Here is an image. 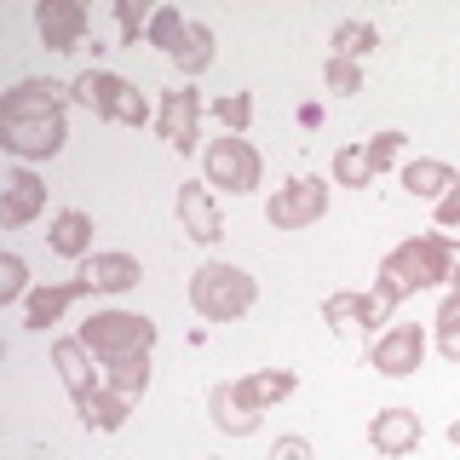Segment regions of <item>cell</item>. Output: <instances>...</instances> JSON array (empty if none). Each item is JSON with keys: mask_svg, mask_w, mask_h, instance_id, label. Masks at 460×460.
I'll use <instances>...</instances> for the list:
<instances>
[{"mask_svg": "<svg viewBox=\"0 0 460 460\" xmlns=\"http://www.w3.org/2000/svg\"><path fill=\"white\" fill-rule=\"evenodd\" d=\"M455 277H460L455 236H443V230H420V236L397 242V248L380 259V282H374V294H380L385 305H402L409 294L438 288V282H455Z\"/></svg>", "mask_w": 460, "mask_h": 460, "instance_id": "1", "label": "cell"}, {"mask_svg": "<svg viewBox=\"0 0 460 460\" xmlns=\"http://www.w3.org/2000/svg\"><path fill=\"white\" fill-rule=\"evenodd\" d=\"M259 299V282L248 265H230V259H208V265L190 277V305L208 316V323H236L248 316Z\"/></svg>", "mask_w": 460, "mask_h": 460, "instance_id": "2", "label": "cell"}, {"mask_svg": "<svg viewBox=\"0 0 460 460\" xmlns=\"http://www.w3.org/2000/svg\"><path fill=\"white\" fill-rule=\"evenodd\" d=\"M75 340L98 357V363H121V357H138V351L155 345V323L144 311H93Z\"/></svg>", "mask_w": 460, "mask_h": 460, "instance_id": "3", "label": "cell"}, {"mask_svg": "<svg viewBox=\"0 0 460 460\" xmlns=\"http://www.w3.org/2000/svg\"><path fill=\"white\" fill-rule=\"evenodd\" d=\"M201 172H208L213 190H230V196H248L259 190V179H265V162H259V150L248 138H213L208 155H201Z\"/></svg>", "mask_w": 460, "mask_h": 460, "instance_id": "4", "label": "cell"}, {"mask_svg": "<svg viewBox=\"0 0 460 460\" xmlns=\"http://www.w3.org/2000/svg\"><path fill=\"white\" fill-rule=\"evenodd\" d=\"M420 363H426V328L420 323H392L368 345V368L385 374V380H409Z\"/></svg>", "mask_w": 460, "mask_h": 460, "instance_id": "5", "label": "cell"}, {"mask_svg": "<svg viewBox=\"0 0 460 460\" xmlns=\"http://www.w3.org/2000/svg\"><path fill=\"white\" fill-rule=\"evenodd\" d=\"M201 115H208V104H201V93L184 81V86H172V93H162V104H155V133L179 155H190L196 138H201Z\"/></svg>", "mask_w": 460, "mask_h": 460, "instance_id": "6", "label": "cell"}, {"mask_svg": "<svg viewBox=\"0 0 460 460\" xmlns=\"http://www.w3.org/2000/svg\"><path fill=\"white\" fill-rule=\"evenodd\" d=\"M328 213V184L323 179H311V172H299V179H288L277 196H270V208H265V219L277 225V230H305L316 225Z\"/></svg>", "mask_w": 460, "mask_h": 460, "instance_id": "7", "label": "cell"}, {"mask_svg": "<svg viewBox=\"0 0 460 460\" xmlns=\"http://www.w3.org/2000/svg\"><path fill=\"white\" fill-rule=\"evenodd\" d=\"M64 138H69L64 115H47V121H0V144H6L23 167L29 162H52V155L64 150Z\"/></svg>", "mask_w": 460, "mask_h": 460, "instance_id": "8", "label": "cell"}, {"mask_svg": "<svg viewBox=\"0 0 460 460\" xmlns=\"http://www.w3.org/2000/svg\"><path fill=\"white\" fill-rule=\"evenodd\" d=\"M35 29H40V47L47 52H81L86 47V6L81 0H40Z\"/></svg>", "mask_w": 460, "mask_h": 460, "instance_id": "9", "label": "cell"}, {"mask_svg": "<svg viewBox=\"0 0 460 460\" xmlns=\"http://www.w3.org/2000/svg\"><path fill=\"white\" fill-rule=\"evenodd\" d=\"M64 104H69V86L29 75L0 98V121H47V115H64Z\"/></svg>", "mask_w": 460, "mask_h": 460, "instance_id": "10", "label": "cell"}, {"mask_svg": "<svg viewBox=\"0 0 460 460\" xmlns=\"http://www.w3.org/2000/svg\"><path fill=\"white\" fill-rule=\"evenodd\" d=\"M179 225H184V236L201 242V248H213V242L225 236V219H219V201H213L208 190V179H184L179 184Z\"/></svg>", "mask_w": 460, "mask_h": 460, "instance_id": "11", "label": "cell"}, {"mask_svg": "<svg viewBox=\"0 0 460 460\" xmlns=\"http://www.w3.org/2000/svg\"><path fill=\"white\" fill-rule=\"evenodd\" d=\"M40 213H47V184H40L29 167H12L6 184H0V225L23 230L29 219H40Z\"/></svg>", "mask_w": 460, "mask_h": 460, "instance_id": "12", "label": "cell"}, {"mask_svg": "<svg viewBox=\"0 0 460 460\" xmlns=\"http://www.w3.org/2000/svg\"><path fill=\"white\" fill-rule=\"evenodd\" d=\"M368 443H374V455H385V460L414 455V449H420V414L402 409V402L380 409V414L368 420Z\"/></svg>", "mask_w": 460, "mask_h": 460, "instance_id": "13", "label": "cell"}, {"mask_svg": "<svg viewBox=\"0 0 460 460\" xmlns=\"http://www.w3.org/2000/svg\"><path fill=\"white\" fill-rule=\"evenodd\" d=\"M81 282L93 294H127V288L144 282V265L133 253H93V259H81Z\"/></svg>", "mask_w": 460, "mask_h": 460, "instance_id": "14", "label": "cell"}, {"mask_svg": "<svg viewBox=\"0 0 460 460\" xmlns=\"http://www.w3.org/2000/svg\"><path fill=\"white\" fill-rule=\"evenodd\" d=\"M81 294H93V288H86L81 277H75V282H47V288H35V294L23 299V328L47 334V328H52V323H58V316H64L69 305H75Z\"/></svg>", "mask_w": 460, "mask_h": 460, "instance_id": "15", "label": "cell"}, {"mask_svg": "<svg viewBox=\"0 0 460 460\" xmlns=\"http://www.w3.org/2000/svg\"><path fill=\"white\" fill-rule=\"evenodd\" d=\"M392 311L397 305H385L380 294H328L323 299V323H334V328H380V323H392Z\"/></svg>", "mask_w": 460, "mask_h": 460, "instance_id": "16", "label": "cell"}, {"mask_svg": "<svg viewBox=\"0 0 460 460\" xmlns=\"http://www.w3.org/2000/svg\"><path fill=\"white\" fill-rule=\"evenodd\" d=\"M47 248H52L58 259H93V213H81V208L52 213V225H47Z\"/></svg>", "mask_w": 460, "mask_h": 460, "instance_id": "17", "label": "cell"}, {"mask_svg": "<svg viewBox=\"0 0 460 460\" xmlns=\"http://www.w3.org/2000/svg\"><path fill=\"white\" fill-rule=\"evenodd\" d=\"M208 414H213V426L225 431V438H253L259 431V409H248V402H242V392H236V380H219L208 392Z\"/></svg>", "mask_w": 460, "mask_h": 460, "instance_id": "18", "label": "cell"}, {"mask_svg": "<svg viewBox=\"0 0 460 460\" xmlns=\"http://www.w3.org/2000/svg\"><path fill=\"white\" fill-rule=\"evenodd\" d=\"M93 363H98V357L86 351L81 340H58V345H52V368L64 374V385H69V397H75V402H81V397H93L98 385H104V380L93 374Z\"/></svg>", "mask_w": 460, "mask_h": 460, "instance_id": "19", "label": "cell"}, {"mask_svg": "<svg viewBox=\"0 0 460 460\" xmlns=\"http://www.w3.org/2000/svg\"><path fill=\"white\" fill-rule=\"evenodd\" d=\"M460 184V172L449 162H431V155H414V162H402V190L420 196V201H443Z\"/></svg>", "mask_w": 460, "mask_h": 460, "instance_id": "20", "label": "cell"}, {"mask_svg": "<svg viewBox=\"0 0 460 460\" xmlns=\"http://www.w3.org/2000/svg\"><path fill=\"white\" fill-rule=\"evenodd\" d=\"M294 368H259V374H242L236 380V392H242V402H248V409H259L265 414L270 402H282V397H294Z\"/></svg>", "mask_w": 460, "mask_h": 460, "instance_id": "21", "label": "cell"}, {"mask_svg": "<svg viewBox=\"0 0 460 460\" xmlns=\"http://www.w3.org/2000/svg\"><path fill=\"white\" fill-rule=\"evenodd\" d=\"M115 93H121V75H110V69H81V75L69 81V98H75L81 110H93L98 121H110Z\"/></svg>", "mask_w": 460, "mask_h": 460, "instance_id": "22", "label": "cell"}, {"mask_svg": "<svg viewBox=\"0 0 460 460\" xmlns=\"http://www.w3.org/2000/svg\"><path fill=\"white\" fill-rule=\"evenodd\" d=\"M127 409H133V397L110 392V385H98L93 397H81V402H75V414H81V426H86V431H121V426H127Z\"/></svg>", "mask_w": 460, "mask_h": 460, "instance_id": "23", "label": "cell"}, {"mask_svg": "<svg viewBox=\"0 0 460 460\" xmlns=\"http://www.w3.org/2000/svg\"><path fill=\"white\" fill-rule=\"evenodd\" d=\"M172 64L184 69V81H196V75H208V69H213V29L201 23V18L184 23V40L172 47Z\"/></svg>", "mask_w": 460, "mask_h": 460, "instance_id": "24", "label": "cell"}, {"mask_svg": "<svg viewBox=\"0 0 460 460\" xmlns=\"http://www.w3.org/2000/svg\"><path fill=\"white\" fill-rule=\"evenodd\" d=\"M104 385L121 392V397H144V392H150V351L121 357V363H104Z\"/></svg>", "mask_w": 460, "mask_h": 460, "instance_id": "25", "label": "cell"}, {"mask_svg": "<svg viewBox=\"0 0 460 460\" xmlns=\"http://www.w3.org/2000/svg\"><path fill=\"white\" fill-rule=\"evenodd\" d=\"M374 172L380 167L368 162V144H345V150H334V184H345V190H368Z\"/></svg>", "mask_w": 460, "mask_h": 460, "instance_id": "26", "label": "cell"}, {"mask_svg": "<svg viewBox=\"0 0 460 460\" xmlns=\"http://www.w3.org/2000/svg\"><path fill=\"white\" fill-rule=\"evenodd\" d=\"M374 47H380V29L363 23V18H345L334 29V52H328V58H351V64H357V58H368Z\"/></svg>", "mask_w": 460, "mask_h": 460, "instance_id": "27", "label": "cell"}, {"mask_svg": "<svg viewBox=\"0 0 460 460\" xmlns=\"http://www.w3.org/2000/svg\"><path fill=\"white\" fill-rule=\"evenodd\" d=\"M438 351H443V363H460V277L449 282L443 311H438Z\"/></svg>", "mask_w": 460, "mask_h": 460, "instance_id": "28", "label": "cell"}, {"mask_svg": "<svg viewBox=\"0 0 460 460\" xmlns=\"http://www.w3.org/2000/svg\"><path fill=\"white\" fill-rule=\"evenodd\" d=\"M208 115L225 127L230 138H242V133H248V121H253V98L248 93H225V98H213V104H208Z\"/></svg>", "mask_w": 460, "mask_h": 460, "instance_id": "29", "label": "cell"}, {"mask_svg": "<svg viewBox=\"0 0 460 460\" xmlns=\"http://www.w3.org/2000/svg\"><path fill=\"white\" fill-rule=\"evenodd\" d=\"M29 294H35V288H29V265L18 253H0V305H18Z\"/></svg>", "mask_w": 460, "mask_h": 460, "instance_id": "30", "label": "cell"}, {"mask_svg": "<svg viewBox=\"0 0 460 460\" xmlns=\"http://www.w3.org/2000/svg\"><path fill=\"white\" fill-rule=\"evenodd\" d=\"M184 23H190V18H184L179 6H162V12L150 18V35H144V40H150V47H162V52L172 58V47L184 40Z\"/></svg>", "mask_w": 460, "mask_h": 460, "instance_id": "31", "label": "cell"}, {"mask_svg": "<svg viewBox=\"0 0 460 460\" xmlns=\"http://www.w3.org/2000/svg\"><path fill=\"white\" fill-rule=\"evenodd\" d=\"M150 18L155 12L133 6V0H115V35H121V47H138V40L150 35Z\"/></svg>", "mask_w": 460, "mask_h": 460, "instance_id": "32", "label": "cell"}, {"mask_svg": "<svg viewBox=\"0 0 460 460\" xmlns=\"http://www.w3.org/2000/svg\"><path fill=\"white\" fill-rule=\"evenodd\" d=\"M323 86L340 93V98L363 93V64H351V58H328V64H323Z\"/></svg>", "mask_w": 460, "mask_h": 460, "instance_id": "33", "label": "cell"}, {"mask_svg": "<svg viewBox=\"0 0 460 460\" xmlns=\"http://www.w3.org/2000/svg\"><path fill=\"white\" fill-rule=\"evenodd\" d=\"M110 121H121V127H144V121H150V98H144L133 81H121V93H115V110H110Z\"/></svg>", "mask_w": 460, "mask_h": 460, "instance_id": "34", "label": "cell"}, {"mask_svg": "<svg viewBox=\"0 0 460 460\" xmlns=\"http://www.w3.org/2000/svg\"><path fill=\"white\" fill-rule=\"evenodd\" d=\"M402 150H409V133H397V127H385V133H374V138H368V162L380 167V172H385V167H397V162H402Z\"/></svg>", "mask_w": 460, "mask_h": 460, "instance_id": "35", "label": "cell"}, {"mask_svg": "<svg viewBox=\"0 0 460 460\" xmlns=\"http://www.w3.org/2000/svg\"><path fill=\"white\" fill-rule=\"evenodd\" d=\"M265 460H311V443L305 438H277V449H270Z\"/></svg>", "mask_w": 460, "mask_h": 460, "instance_id": "36", "label": "cell"}, {"mask_svg": "<svg viewBox=\"0 0 460 460\" xmlns=\"http://www.w3.org/2000/svg\"><path fill=\"white\" fill-rule=\"evenodd\" d=\"M438 230H460V184L438 201Z\"/></svg>", "mask_w": 460, "mask_h": 460, "instance_id": "37", "label": "cell"}, {"mask_svg": "<svg viewBox=\"0 0 460 460\" xmlns=\"http://www.w3.org/2000/svg\"><path fill=\"white\" fill-rule=\"evenodd\" d=\"M449 443H455V449H460V420H449Z\"/></svg>", "mask_w": 460, "mask_h": 460, "instance_id": "38", "label": "cell"}]
</instances>
